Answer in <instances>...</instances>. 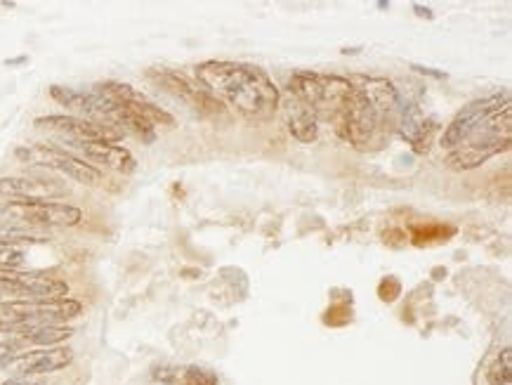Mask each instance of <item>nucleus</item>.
I'll list each match as a JSON object with an SVG mask.
<instances>
[{"mask_svg": "<svg viewBox=\"0 0 512 385\" xmlns=\"http://www.w3.org/2000/svg\"><path fill=\"white\" fill-rule=\"evenodd\" d=\"M196 81L220 104L241 119L260 126L274 119L281 95L265 69L246 62H203L194 71Z\"/></svg>", "mask_w": 512, "mask_h": 385, "instance_id": "obj_1", "label": "nucleus"}, {"mask_svg": "<svg viewBox=\"0 0 512 385\" xmlns=\"http://www.w3.org/2000/svg\"><path fill=\"white\" fill-rule=\"evenodd\" d=\"M399 112L402 100L395 83L387 78H366L352 86L338 133L359 152H376L397 128Z\"/></svg>", "mask_w": 512, "mask_h": 385, "instance_id": "obj_2", "label": "nucleus"}, {"mask_svg": "<svg viewBox=\"0 0 512 385\" xmlns=\"http://www.w3.org/2000/svg\"><path fill=\"white\" fill-rule=\"evenodd\" d=\"M354 83L343 76L298 71L288 83V93L305 102L319 121H331L336 130L343 121Z\"/></svg>", "mask_w": 512, "mask_h": 385, "instance_id": "obj_3", "label": "nucleus"}, {"mask_svg": "<svg viewBox=\"0 0 512 385\" xmlns=\"http://www.w3.org/2000/svg\"><path fill=\"white\" fill-rule=\"evenodd\" d=\"M83 312L74 298L57 300H12L0 305V334H22L43 326H64Z\"/></svg>", "mask_w": 512, "mask_h": 385, "instance_id": "obj_4", "label": "nucleus"}, {"mask_svg": "<svg viewBox=\"0 0 512 385\" xmlns=\"http://www.w3.org/2000/svg\"><path fill=\"white\" fill-rule=\"evenodd\" d=\"M512 137V121H510V104H505L503 109H498L496 114H491L487 121L479 123L472 130L468 140H463L461 145L449 152V163L456 171H470V168L482 166L491 156L505 152L510 147Z\"/></svg>", "mask_w": 512, "mask_h": 385, "instance_id": "obj_5", "label": "nucleus"}, {"mask_svg": "<svg viewBox=\"0 0 512 385\" xmlns=\"http://www.w3.org/2000/svg\"><path fill=\"white\" fill-rule=\"evenodd\" d=\"M15 156L26 166L62 173L74 182H81V185H97V182H102L100 168L90 166L88 161H83L81 156L69 152V149L52 145H26L17 147Z\"/></svg>", "mask_w": 512, "mask_h": 385, "instance_id": "obj_6", "label": "nucleus"}, {"mask_svg": "<svg viewBox=\"0 0 512 385\" xmlns=\"http://www.w3.org/2000/svg\"><path fill=\"white\" fill-rule=\"evenodd\" d=\"M0 215L24 227H76L83 220L81 208L59 201H8L0 206Z\"/></svg>", "mask_w": 512, "mask_h": 385, "instance_id": "obj_7", "label": "nucleus"}, {"mask_svg": "<svg viewBox=\"0 0 512 385\" xmlns=\"http://www.w3.org/2000/svg\"><path fill=\"white\" fill-rule=\"evenodd\" d=\"M69 298V284L48 272L0 270V300H57Z\"/></svg>", "mask_w": 512, "mask_h": 385, "instance_id": "obj_8", "label": "nucleus"}, {"mask_svg": "<svg viewBox=\"0 0 512 385\" xmlns=\"http://www.w3.org/2000/svg\"><path fill=\"white\" fill-rule=\"evenodd\" d=\"M36 126L57 133L67 145H71V142H116L118 145L126 137L114 126L81 119V116H41V119H36Z\"/></svg>", "mask_w": 512, "mask_h": 385, "instance_id": "obj_9", "label": "nucleus"}, {"mask_svg": "<svg viewBox=\"0 0 512 385\" xmlns=\"http://www.w3.org/2000/svg\"><path fill=\"white\" fill-rule=\"evenodd\" d=\"M505 104H510V95L503 93V95H491V97H484V100H477V102H470L468 107H463L461 112L454 116V121L449 123L442 135V147L444 149H456L461 145L463 140H468L472 135V130H475L479 123H484L489 119L491 114H496L498 109H503Z\"/></svg>", "mask_w": 512, "mask_h": 385, "instance_id": "obj_10", "label": "nucleus"}, {"mask_svg": "<svg viewBox=\"0 0 512 385\" xmlns=\"http://www.w3.org/2000/svg\"><path fill=\"white\" fill-rule=\"evenodd\" d=\"M71 362H74V350L64 348V345H55V348L22 350L3 371H10L12 376L19 378H34L67 369Z\"/></svg>", "mask_w": 512, "mask_h": 385, "instance_id": "obj_11", "label": "nucleus"}, {"mask_svg": "<svg viewBox=\"0 0 512 385\" xmlns=\"http://www.w3.org/2000/svg\"><path fill=\"white\" fill-rule=\"evenodd\" d=\"M149 76L159 83L161 88H166L170 95H175L177 100H182L187 107H192L199 114H215L220 112V102L208 93L201 83H192L185 74H177L173 69H152Z\"/></svg>", "mask_w": 512, "mask_h": 385, "instance_id": "obj_12", "label": "nucleus"}, {"mask_svg": "<svg viewBox=\"0 0 512 385\" xmlns=\"http://www.w3.org/2000/svg\"><path fill=\"white\" fill-rule=\"evenodd\" d=\"M71 189L64 182L31 175H8L0 178V197L10 201H52L69 197Z\"/></svg>", "mask_w": 512, "mask_h": 385, "instance_id": "obj_13", "label": "nucleus"}, {"mask_svg": "<svg viewBox=\"0 0 512 385\" xmlns=\"http://www.w3.org/2000/svg\"><path fill=\"white\" fill-rule=\"evenodd\" d=\"M76 156H81L83 161H88L95 168H109V171L130 175L137 171V159L130 154V149L116 142H71Z\"/></svg>", "mask_w": 512, "mask_h": 385, "instance_id": "obj_14", "label": "nucleus"}, {"mask_svg": "<svg viewBox=\"0 0 512 385\" xmlns=\"http://www.w3.org/2000/svg\"><path fill=\"white\" fill-rule=\"evenodd\" d=\"M102 86L116 102H121L128 112H133L135 116H140V119L152 123L154 128L175 126V119L166 112V109H161L159 104H154L147 95L140 93V90H135L133 86H128V83L111 81V83H102Z\"/></svg>", "mask_w": 512, "mask_h": 385, "instance_id": "obj_15", "label": "nucleus"}, {"mask_svg": "<svg viewBox=\"0 0 512 385\" xmlns=\"http://www.w3.org/2000/svg\"><path fill=\"white\" fill-rule=\"evenodd\" d=\"M281 114H284V123L298 142H305L310 145L319 137V119L317 114L307 107L305 102H300L298 97H293L291 93H286L284 102H279Z\"/></svg>", "mask_w": 512, "mask_h": 385, "instance_id": "obj_16", "label": "nucleus"}, {"mask_svg": "<svg viewBox=\"0 0 512 385\" xmlns=\"http://www.w3.org/2000/svg\"><path fill=\"white\" fill-rule=\"evenodd\" d=\"M154 381L161 385H220L218 374L199 364H175L154 369Z\"/></svg>", "mask_w": 512, "mask_h": 385, "instance_id": "obj_17", "label": "nucleus"}, {"mask_svg": "<svg viewBox=\"0 0 512 385\" xmlns=\"http://www.w3.org/2000/svg\"><path fill=\"white\" fill-rule=\"evenodd\" d=\"M489 385H512V355L510 348H503L487 367Z\"/></svg>", "mask_w": 512, "mask_h": 385, "instance_id": "obj_18", "label": "nucleus"}, {"mask_svg": "<svg viewBox=\"0 0 512 385\" xmlns=\"http://www.w3.org/2000/svg\"><path fill=\"white\" fill-rule=\"evenodd\" d=\"M26 260V244L0 239V270H19Z\"/></svg>", "mask_w": 512, "mask_h": 385, "instance_id": "obj_19", "label": "nucleus"}, {"mask_svg": "<svg viewBox=\"0 0 512 385\" xmlns=\"http://www.w3.org/2000/svg\"><path fill=\"white\" fill-rule=\"evenodd\" d=\"M0 385H48L45 381H38V378H19V376H12L8 381H3Z\"/></svg>", "mask_w": 512, "mask_h": 385, "instance_id": "obj_20", "label": "nucleus"}, {"mask_svg": "<svg viewBox=\"0 0 512 385\" xmlns=\"http://www.w3.org/2000/svg\"><path fill=\"white\" fill-rule=\"evenodd\" d=\"M29 62V57L22 55V57H12V60H5V67H19V64H26Z\"/></svg>", "mask_w": 512, "mask_h": 385, "instance_id": "obj_21", "label": "nucleus"}, {"mask_svg": "<svg viewBox=\"0 0 512 385\" xmlns=\"http://www.w3.org/2000/svg\"><path fill=\"white\" fill-rule=\"evenodd\" d=\"M413 10H416L418 12V17H428V19H432V12L428 10V8H420V5H413Z\"/></svg>", "mask_w": 512, "mask_h": 385, "instance_id": "obj_22", "label": "nucleus"}]
</instances>
